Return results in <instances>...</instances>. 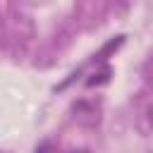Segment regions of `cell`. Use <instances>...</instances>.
Returning <instances> with one entry per match:
<instances>
[{
    "mask_svg": "<svg viewBox=\"0 0 153 153\" xmlns=\"http://www.w3.org/2000/svg\"><path fill=\"white\" fill-rule=\"evenodd\" d=\"M48 151H50V146H48V143H43V146H41L36 153H48Z\"/></svg>",
    "mask_w": 153,
    "mask_h": 153,
    "instance_id": "1",
    "label": "cell"
}]
</instances>
